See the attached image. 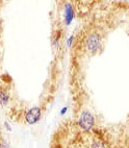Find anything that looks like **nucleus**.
<instances>
[{
    "label": "nucleus",
    "mask_w": 129,
    "mask_h": 148,
    "mask_svg": "<svg viewBox=\"0 0 129 148\" xmlns=\"http://www.w3.org/2000/svg\"><path fill=\"white\" fill-rule=\"evenodd\" d=\"M72 41H73V37L69 38V40H68V46H70V44L72 43Z\"/></svg>",
    "instance_id": "6e6552de"
},
{
    "label": "nucleus",
    "mask_w": 129,
    "mask_h": 148,
    "mask_svg": "<svg viewBox=\"0 0 129 148\" xmlns=\"http://www.w3.org/2000/svg\"><path fill=\"white\" fill-rule=\"evenodd\" d=\"M85 45H87V50L91 53H95L98 51V49L101 46V38L97 32H92L87 37L85 41Z\"/></svg>",
    "instance_id": "f03ea898"
},
{
    "label": "nucleus",
    "mask_w": 129,
    "mask_h": 148,
    "mask_svg": "<svg viewBox=\"0 0 129 148\" xmlns=\"http://www.w3.org/2000/svg\"><path fill=\"white\" fill-rule=\"evenodd\" d=\"M41 116H42L41 108H38V106H33V108H31L30 110H28L26 112V114H25V121L28 124H35L41 119Z\"/></svg>",
    "instance_id": "7ed1b4c3"
},
{
    "label": "nucleus",
    "mask_w": 129,
    "mask_h": 148,
    "mask_svg": "<svg viewBox=\"0 0 129 148\" xmlns=\"http://www.w3.org/2000/svg\"><path fill=\"white\" fill-rule=\"evenodd\" d=\"M65 10H66V15H65L66 16V23L69 25L72 22V20H73V16H74L73 8H72V6L70 4H67Z\"/></svg>",
    "instance_id": "39448f33"
},
{
    "label": "nucleus",
    "mask_w": 129,
    "mask_h": 148,
    "mask_svg": "<svg viewBox=\"0 0 129 148\" xmlns=\"http://www.w3.org/2000/svg\"><path fill=\"white\" fill-rule=\"evenodd\" d=\"M89 148H108V147L103 141L95 139V140H93L92 142L89 144Z\"/></svg>",
    "instance_id": "423d86ee"
},
{
    "label": "nucleus",
    "mask_w": 129,
    "mask_h": 148,
    "mask_svg": "<svg viewBox=\"0 0 129 148\" xmlns=\"http://www.w3.org/2000/svg\"><path fill=\"white\" fill-rule=\"evenodd\" d=\"M10 101V94L6 90H0V106H6Z\"/></svg>",
    "instance_id": "20e7f679"
},
{
    "label": "nucleus",
    "mask_w": 129,
    "mask_h": 148,
    "mask_svg": "<svg viewBox=\"0 0 129 148\" xmlns=\"http://www.w3.org/2000/svg\"><path fill=\"white\" fill-rule=\"evenodd\" d=\"M67 110H68V108H63V110L61 111V115H65V114H66Z\"/></svg>",
    "instance_id": "0eeeda50"
},
{
    "label": "nucleus",
    "mask_w": 129,
    "mask_h": 148,
    "mask_svg": "<svg viewBox=\"0 0 129 148\" xmlns=\"http://www.w3.org/2000/svg\"><path fill=\"white\" fill-rule=\"evenodd\" d=\"M95 124V119H94V116L91 114L90 112L83 111L79 116L78 119V125L80 126L82 130H85V132H89L93 128Z\"/></svg>",
    "instance_id": "f257e3e1"
},
{
    "label": "nucleus",
    "mask_w": 129,
    "mask_h": 148,
    "mask_svg": "<svg viewBox=\"0 0 129 148\" xmlns=\"http://www.w3.org/2000/svg\"><path fill=\"white\" fill-rule=\"evenodd\" d=\"M0 148H4V145H3L2 143H0Z\"/></svg>",
    "instance_id": "1a4fd4ad"
}]
</instances>
